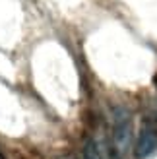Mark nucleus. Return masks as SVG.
<instances>
[{"mask_svg":"<svg viewBox=\"0 0 157 159\" xmlns=\"http://www.w3.org/2000/svg\"><path fill=\"white\" fill-rule=\"evenodd\" d=\"M113 118H114V130L111 140V152L114 159H122L132 148V122L128 111L122 107H114Z\"/></svg>","mask_w":157,"mask_h":159,"instance_id":"1","label":"nucleus"},{"mask_svg":"<svg viewBox=\"0 0 157 159\" xmlns=\"http://www.w3.org/2000/svg\"><path fill=\"white\" fill-rule=\"evenodd\" d=\"M157 149V128L151 124H144L138 132V140L134 146V157L144 159L150 153H153Z\"/></svg>","mask_w":157,"mask_h":159,"instance_id":"2","label":"nucleus"},{"mask_svg":"<svg viewBox=\"0 0 157 159\" xmlns=\"http://www.w3.org/2000/svg\"><path fill=\"white\" fill-rule=\"evenodd\" d=\"M83 159H105V152L101 149V142L97 140H87L82 152Z\"/></svg>","mask_w":157,"mask_h":159,"instance_id":"3","label":"nucleus"},{"mask_svg":"<svg viewBox=\"0 0 157 159\" xmlns=\"http://www.w3.org/2000/svg\"><path fill=\"white\" fill-rule=\"evenodd\" d=\"M64 159H74V157H64Z\"/></svg>","mask_w":157,"mask_h":159,"instance_id":"4","label":"nucleus"},{"mask_svg":"<svg viewBox=\"0 0 157 159\" xmlns=\"http://www.w3.org/2000/svg\"><path fill=\"white\" fill-rule=\"evenodd\" d=\"M155 84H157V78H155Z\"/></svg>","mask_w":157,"mask_h":159,"instance_id":"5","label":"nucleus"}]
</instances>
